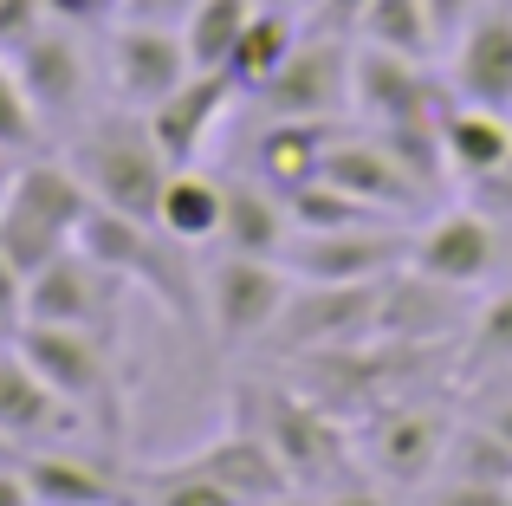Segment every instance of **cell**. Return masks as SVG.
Returning <instances> with one entry per match:
<instances>
[{
  "mask_svg": "<svg viewBox=\"0 0 512 506\" xmlns=\"http://www.w3.org/2000/svg\"><path fill=\"white\" fill-rule=\"evenodd\" d=\"M441 78H448L454 98L487 104V111L512 117V7L487 0L480 20L441 52Z\"/></svg>",
  "mask_w": 512,
  "mask_h": 506,
  "instance_id": "2e32d148",
  "label": "cell"
},
{
  "mask_svg": "<svg viewBox=\"0 0 512 506\" xmlns=\"http://www.w3.org/2000/svg\"><path fill=\"white\" fill-rule=\"evenodd\" d=\"M91 215V189L65 156H20L0 182V253L26 279L65 247H78V228Z\"/></svg>",
  "mask_w": 512,
  "mask_h": 506,
  "instance_id": "7a4b0ae2",
  "label": "cell"
},
{
  "mask_svg": "<svg viewBox=\"0 0 512 506\" xmlns=\"http://www.w3.org/2000/svg\"><path fill=\"white\" fill-rule=\"evenodd\" d=\"M26 351V364L65 396L85 422L117 416V364H111V338L104 331H78V325H26L13 338Z\"/></svg>",
  "mask_w": 512,
  "mask_h": 506,
  "instance_id": "4fadbf2b",
  "label": "cell"
},
{
  "mask_svg": "<svg viewBox=\"0 0 512 506\" xmlns=\"http://www.w3.org/2000/svg\"><path fill=\"white\" fill-rule=\"evenodd\" d=\"M46 20H52L46 0H0V52H13L20 39H33Z\"/></svg>",
  "mask_w": 512,
  "mask_h": 506,
  "instance_id": "836d02e7",
  "label": "cell"
},
{
  "mask_svg": "<svg viewBox=\"0 0 512 506\" xmlns=\"http://www.w3.org/2000/svg\"><path fill=\"white\" fill-rule=\"evenodd\" d=\"M493 377H500V383H493V390L480 396L467 416H480L493 435H500V442H512V370H493Z\"/></svg>",
  "mask_w": 512,
  "mask_h": 506,
  "instance_id": "8d00e7d4",
  "label": "cell"
},
{
  "mask_svg": "<svg viewBox=\"0 0 512 506\" xmlns=\"http://www.w3.org/2000/svg\"><path fill=\"white\" fill-rule=\"evenodd\" d=\"M221 215H227V176H214L201 163L169 169L163 202H156V228L175 234L182 247H214L221 241Z\"/></svg>",
  "mask_w": 512,
  "mask_h": 506,
  "instance_id": "cb8c5ba5",
  "label": "cell"
},
{
  "mask_svg": "<svg viewBox=\"0 0 512 506\" xmlns=\"http://www.w3.org/2000/svg\"><path fill=\"white\" fill-rule=\"evenodd\" d=\"M175 468H188V474H201V481H214L221 494H234L240 506H260V500H286V494H299V487H292V474H286V461L273 455V442H266L253 422H247V429L214 435L208 448L182 455Z\"/></svg>",
  "mask_w": 512,
  "mask_h": 506,
  "instance_id": "d6986e66",
  "label": "cell"
},
{
  "mask_svg": "<svg viewBox=\"0 0 512 506\" xmlns=\"http://www.w3.org/2000/svg\"><path fill=\"white\" fill-rule=\"evenodd\" d=\"M201 0H124V13L117 20H150V26H182L188 13H195Z\"/></svg>",
  "mask_w": 512,
  "mask_h": 506,
  "instance_id": "ab89813d",
  "label": "cell"
},
{
  "mask_svg": "<svg viewBox=\"0 0 512 506\" xmlns=\"http://www.w3.org/2000/svg\"><path fill=\"white\" fill-rule=\"evenodd\" d=\"M318 176L338 182L344 195H357V202H370L376 215L409 221V228L435 208V195H441V182H428L396 143H383L376 130H350V124L338 130V143H331V156H325Z\"/></svg>",
  "mask_w": 512,
  "mask_h": 506,
  "instance_id": "30bf717a",
  "label": "cell"
},
{
  "mask_svg": "<svg viewBox=\"0 0 512 506\" xmlns=\"http://www.w3.org/2000/svg\"><path fill=\"white\" fill-rule=\"evenodd\" d=\"M467 370L474 377H493V370H512V286L487 292L474 305V325H467Z\"/></svg>",
  "mask_w": 512,
  "mask_h": 506,
  "instance_id": "f1b7e54d",
  "label": "cell"
},
{
  "mask_svg": "<svg viewBox=\"0 0 512 506\" xmlns=\"http://www.w3.org/2000/svg\"><path fill=\"white\" fill-rule=\"evenodd\" d=\"M415 506H512V487L493 481H428Z\"/></svg>",
  "mask_w": 512,
  "mask_h": 506,
  "instance_id": "1f68e13d",
  "label": "cell"
},
{
  "mask_svg": "<svg viewBox=\"0 0 512 506\" xmlns=\"http://www.w3.org/2000/svg\"><path fill=\"white\" fill-rule=\"evenodd\" d=\"M441 156H448V176H461L467 189L487 176H506L512 169V117L487 111V104L448 98L441 111Z\"/></svg>",
  "mask_w": 512,
  "mask_h": 506,
  "instance_id": "ffe728a7",
  "label": "cell"
},
{
  "mask_svg": "<svg viewBox=\"0 0 512 506\" xmlns=\"http://www.w3.org/2000/svg\"><path fill=\"white\" fill-rule=\"evenodd\" d=\"M292 266L260 260V253H227L214 247V260L201 266V325L214 331L221 351H260L273 338L279 312L292 299Z\"/></svg>",
  "mask_w": 512,
  "mask_h": 506,
  "instance_id": "5b68a950",
  "label": "cell"
},
{
  "mask_svg": "<svg viewBox=\"0 0 512 506\" xmlns=\"http://www.w3.org/2000/svg\"><path fill=\"white\" fill-rule=\"evenodd\" d=\"M52 7V20H65V26H85V33H104V26L124 13V0H46Z\"/></svg>",
  "mask_w": 512,
  "mask_h": 506,
  "instance_id": "d590c367",
  "label": "cell"
},
{
  "mask_svg": "<svg viewBox=\"0 0 512 506\" xmlns=\"http://www.w3.org/2000/svg\"><path fill=\"white\" fill-rule=\"evenodd\" d=\"M260 506H312V494H286V500H260Z\"/></svg>",
  "mask_w": 512,
  "mask_h": 506,
  "instance_id": "b9f144b4",
  "label": "cell"
},
{
  "mask_svg": "<svg viewBox=\"0 0 512 506\" xmlns=\"http://www.w3.org/2000/svg\"><path fill=\"white\" fill-rule=\"evenodd\" d=\"M344 124H312V117H266L260 137H253V176L266 182V189L292 195L305 189V182H318V169H325L331 143H338Z\"/></svg>",
  "mask_w": 512,
  "mask_h": 506,
  "instance_id": "44dd1931",
  "label": "cell"
},
{
  "mask_svg": "<svg viewBox=\"0 0 512 506\" xmlns=\"http://www.w3.org/2000/svg\"><path fill=\"white\" fill-rule=\"evenodd\" d=\"M253 429L273 442V455L286 461L299 494H325V487H344V481L363 474L357 429H344L338 409H325L305 390H266L260 403H253Z\"/></svg>",
  "mask_w": 512,
  "mask_h": 506,
  "instance_id": "3957f363",
  "label": "cell"
},
{
  "mask_svg": "<svg viewBox=\"0 0 512 506\" xmlns=\"http://www.w3.org/2000/svg\"><path fill=\"white\" fill-rule=\"evenodd\" d=\"M0 506H39V494H33V481H26L20 461H0Z\"/></svg>",
  "mask_w": 512,
  "mask_h": 506,
  "instance_id": "60d3db41",
  "label": "cell"
},
{
  "mask_svg": "<svg viewBox=\"0 0 512 506\" xmlns=\"http://www.w3.org/2000/svg\"><path fill=\"white\" fill-rule=\"evenodd\" d=\"M409 266L428 273V279H441V286L480 292V286H493L500 266H506V234L480 202L428 208V215L409 228Z\"/></svg>",
  "mask_w": 512,
  "mask_h": 506,
  "instance_id": "8fae6325",
  "label": "cell"
},
{
  "mask_svg": "<svg viewBox=\"0 0 512 506\" xmlns=\"http://www.w3.org/2000/svg\"><path fill=\"white\" fill-rule=\"evenodd\" d=\"M26 331V273L0 253V344H13Z\"/></svg>",
  "mask_w": 512,
  "mask_h": 506,
  "instance_id": "d6a6232c",
  "label": "cell"
},
{
  "mask_svg": "<svg viewBox=\"0 0 512 506\" xmlns=\"http://www.w3.org/2000/svg\"><path fill=\"white\" fill-rule=\"evenodd\" d=\"M435 481H493V487H512V442H500L480 416H461L454 435H448V455H441Z\"/></svg>",
  "mask_w": 512,
  "mask_h": 506,
  "instance_id": "4316f807",
  "label": "cell"
},
{
  "mask_svg": "<svg viewBox=\"0 0 512 506\" xmlns=\"http://www.w3.org/2000/svg\"><path fill=\"white\" fill-rule=\"evenodd\" d=\"M0 461H20V448H13V442H7V435H0Z\"/></svg>",
  "mask_w": 512,
  "mask_h": 506,
  "instance_id": "ee69618b",
  "label": "cell"
},
{
  "mask_svg": "<svg viewBox=\"0 0 512 506\" xmlns=\"http://www.w3.org/2000/svg\"><path fill=\"white\" fill-rule=\"evenodd\" d=\"M350 65H357V39L344 33H318L305 26L299 46L286 52L260 104V117H312V124H350Z\"/></svg>",
  "mask_w": 512,
  "mask_h": 506,
  "instance_id": "9c48e42d",
  "label": "cell"
},
{
  "mask_svg": "<svg viewBox=\"0 0 512 506\" xmlns=\"http://www.w3.org/2000/svg\"><path fill=\"white\" fill-rule=\"evenodd\" d=\"M312 506H396V494H389L383 481H370V474H357V481H344V487L312 494Z\"/></svg>",
  "mask_w": 512,
  "mask_h": 506,
  "instance_id": "74e56055",
  "label": "cell"
},
{
  "mask_svg": "<svg viewBox=\"0 0 512 506\" xmlns=\"http://www.w3.org/2000/svg\"><path fill=\"white\" fill-rule=\"evenodd\" d=\"M253 7H260V0H201V7L188 13L182 46H188V59H195V72H221L227 52L240 46V33H247Z\"/></svg>",
  "mask_w": 512,
  "mask_h": 506,
  "instance_id": "83f0119b",
  "label": "cell"
},
{
  "mask_svg": "<svg viewBox=\"0 0 512 506\" xmlns=\"http://www.w3.org/2000/svg\"><path fill=\"white\" fill-rule=\"evenodd\" d=\"M273 7H292V13H312L318 0H273Z\"/></svg>",
  "mask_w": 512,
  "mask_h": 506,
  "instance_id": "7bdbcfd3",
  "label": "cell"
},
{
  "mask_svg": "<svg viewBox=\"0 0 512 506\" xmlns=\"http://www.w3.org/2000/svg\"><path fill=\"white\" fill-rule=\"evenodd\" d=\"M124 279L104 260H91L85 247H65L59 260H46L26 279V325H78V331H117L124 312Z\"/></svg>",
  "mask_w": 512,
  "mask_h": 506,
  "instance_id": "5bb4252c",
  "label": "cell"
},
{
  "mask_svg": "<svg viewBox=\"0 0 512 506\" xmlns=\"http://www.w3.org/2000/svg\"><path fill=\"white\" fill-rule=\"evenodd\" d=\"M448 78H435V65L402 59V52L363 46L357 39V65H350V117L363 130H435L448 111Z\"/></svg>",
  "mask_w": 512,
  "mask_h": 506,
  "instance_id": "ba28073f",
  "label": "cell"
},
{
  "mask_svg": "<svg viewBox=\"0 0 512 506\" xmlns=\"http://www.w3.org/2000/svg\"><path fill=\"white\" fill-rule=\"evenodd\" d=\"M240 104V91H234V78L227 72H188L182 85L169 91L163 104H150V137H156V150L169 156L175 169H188V163H201L208 156V143H214V130H221V117Z\"/></svg>",
  "mask_w": 512,
  "mask_h": 506,
  "instance_id": "ac0fdd59",
  "label": "cell"
},
{
  "mask_svg": "<svg viewBox=\"0 0 512 506\" xmlns=\"http://www.w3.org/2000/svg\"><path fill=\"white\" fill-rule=\"evenodd\" d=\"M65 163L78 169V182L91 189L98 208H117V215H137L156 221V202H163V182H169V156L156 150L150 137V117L124 111V104H98L85 124L65 137Z\"/></svg>",
  "mask_w": 512,
  "mask_h": 506,
  "instance_id": "6da1fadb",
  "label": "cell"
},
{
  "mask_svg": "<svg viewBox=\"0 0 512 506\" xmlns=\"http://www.w3.org/2000/svg\"><path fill=\"white\" fill-rule=\"evenodd\" d=\"M383 338V279H357V286H318V279H299L279 312L273 338L260 351L286 357H318V351H350V344H376Z\"/></svg>",
  "mask_w": 512,
  "mask_h": 506,
  "instance_id": "52a82bcc",
  "label": "cell"
},
{
  "mask_svg": "<svg viewBox=\"0 0 512 506\" xmlns=\"http://www.w3.org/2000/svg\"><path fill=\"white\" fill-rule=\"evenodd\" d=\"M98 59H104V98L124 104V111L163 104L195 72V59L182 46V26H150V20H111Z\"/></svg>",
  "mask_w": 512,
  "mask_h": 506,
  "instance_id": "7c38bea8",
  "label": "cell"
},
{
  "mask_svg": "<svg viewBox=\"0 0 512 506\" xmlns=\"http://www.w3.org/2000/svg\"><path fill=\"white\" fill-rule=\"evenodd\" d=\"M39 143H46V124H39L20 72H13V59L0 52V156L20 163V156H39Z\"/></svg>",
  "mask_w": 512,
  "mask_h": 506,
  "instance_id": "f546056e",
  "label": "cell"
},
{
  "mask_svg": "<svg viewBox=\"0 0 512 506\" xmlns=\"http://www.w3.org/2000/svg\"><path fill=\"white\" fill-rule=\"evenodd\" d=\"M422 7H428V26H435V46L448 52L454 39L480 20V7H487V0H422Z\"/></svg>",
  "mask_w": 512,
  "mask_h": 506,
  "instance_id": "e575fe53",
  "label": "cell"
},
{
  "mask_svg": "<svg viewBox=\"0 0 512 506\" xmlns=\"http://www.w3.org/2000/svg\"><path fill=\"white\" fill-rule=\"evenodd\" d=\"M227 253H260V260H286L292 247V208L279 189H266L260 176H227V215L221 241Z\"/></svg>",
  "mask_w": 512,
  "mask_h": 506,
  "instance_id": "603a6c76",
  "label": "cell"
},
{
  "mask_svg": "<svg viewBox=\"0 0 512 506\" xmlns=\"http://www.w3.org/2000/svg\"><path fill=\"white\" fill-rule=\"evenodd\" d=\"M143 506H240L234 494H221L214 481H201V474H188V468H156L150 474V494H143Z\"/></svg>",
  "mask_w": 512,
  "mask_h": 506,
  "instance_id": "4dcf8cb0",
  "label": "cell"
},
{
  "mask_svg": "<svg viewBox=\"0 0 512 506\" xmlns=\"http://www.w3.org/2000/svg\"><path fill=\"white\" fill-rule=\"evenodd\" d=\"M363 7H370V0H318V7L305 13V26H318V33H344V39H357Z\"/></svg>",
  "mask_w": 512,
  "mask_h": 506,
  "instance_id": "f35d334b",
  "label": "cell"
},
{
  "mask_svg": "<svg viewBox=\"0 0 512 506\" xmlns=\"http://www.w3.org/2000/svg\"><path fill=\"white\" fill-rule=\"evenodd\" d=\"M7 59H13V72H20L26 98H33L39 124H46V137H72L104 104V59L85 46V26L46 20L33 39H20Z\"/></svg>",
  "mask_w": 512,
  "mask_h": 506,
  "instance_id": "277c9868",
  "label": "cell"
},
{
  "mask_svg": "<svg viewBox=\"0 0 512 506\" xmlns=\"http://www.w3.org/2000/svg\"><path fill=\"white\" fill-rule=\"evenodd\" d=\"M357 39L363 46H383V52H402V59H422V65L441 59L422 0H370L363 20H357Z\"/></svg>",
  "mask_w": 512,
  "mask_h": 506,
  "instance_id": "484cf974",
  "label": "cell"
},
{
  "mask_svg": "<svg viewBox=\"0 0 512 506\" xmlns=\"http://www.w3.org/2000/svg\"><path fill=\"white\" fill-rule=\"evenodd\" d=\"M286 266H292V279H318V286L389 279V273H402V266H409V228H402V221H370V228L292 234Z\"/></svg>",
  "mask_w": 512,
  "mask_h": 506,
  "instance_id": "9a60e30c",
  "label": "cell"
},
{
  "mask_svg": "<svg viewBox=\"0 0 512 506\" xmlns=\"http://www.w3.org/2000/svg\"><path fill=\"white\" fill-rule=\"evenodd\" d=\"M299 33H305V13L273 7V0H260V7H253V20H247V33H240V46L227 52V65H221V72L234 78L240 98H260L266 78H273L279 65H286V52L299 46Z\"/></svg>",
  "mask_w": 512,
  "mask_h": 506,
  "instance_id": "d4e9b609",
  "label": "cell"
},
{
  "mask_svg": "<svg viewBox=\"0 0 512 506\" xmlns=\"http://www.w3.org/2000/svg\"><path fill=\"white\" fill-rule=\"evenodd\" d=\"M20 468H26V481H33L39 506H130V500H124V487H117V474L104 468L98 455L72 448V442L26 448Z\"/></svg>",
  "mask_w": 512,
  "mask_h": 506,
  "instance_id": "7402d4cb",
  "label": "cell"
},
{
  "mask_svg": "<svg viewBox=\"0 0 512 506\" xmlns=\"http://www.w3.org/2000/svg\"><path fill=\"white\" fill-rule=\"evenodd\" d=\"M78 429H85V416H78V409L26 364L20 344H0V435L26 455V448L72 442Z\"/></svg>",
  "mask_w": 512,
  "mask_h": 506,
  "instance_id": "e0dca14e",
  "label": "cell"
},
{
  "mask_svg": "<svg viewBox=\"0 0 512 506\" xmlns=\"http://www.w3.org/2000/svg\"><path fill=\"white\" fill-rule=\"evenodd\" d=\"M454 422L441 403L428 396H396V403H376L370 416L357 422V461L370 481H383L389 494H422L441 474V455H448Z\"/></svg>",
  "mask_w": 512,
  "mask_h": 506,
  "instance_id": "8992f818",
  "label": "cell"
}]
</instances>
